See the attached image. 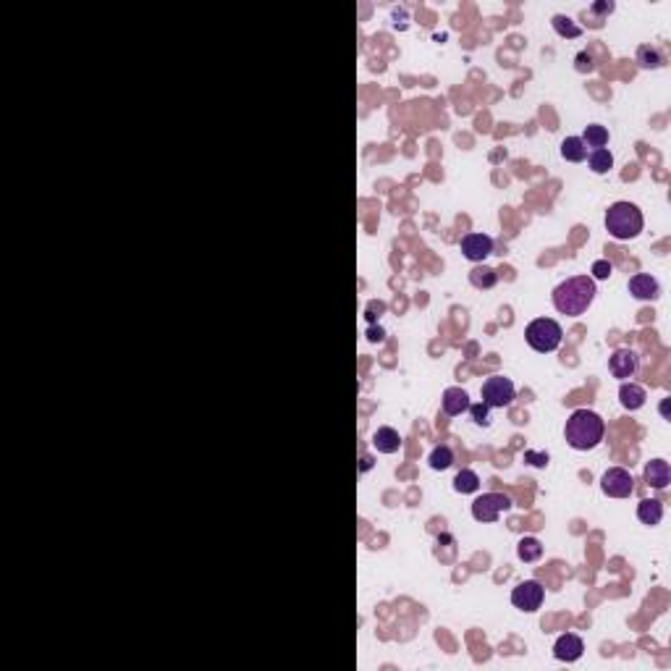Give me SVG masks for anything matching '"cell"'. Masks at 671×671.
<instances>
[{"mask_svg":"<svg viewBox=\"0 0 671 671\" xmlns=\"http://www.w3.org/2000/svg\"><path fill=\"white\" fill-rule=\"evenodd\" d=\"M593 299H596V281L590 276H572L553 289V307L569 318L588 313Z\"/></svg>","mask_w":671,"mask_h":671,"instance_id":"obj_1","label":"cell"},{"mask_svg":"<svg viewBox=\"0 0 671 671\" xmlns=\"http://www.w3.org/2000/svg\"><path fill=\"white\" fill-rule=\"evenodd\" d=\"M603 433H606L603 417L596 414L593 409H574L569 414V420H567V428H564L567 443L574 451L596 449L598 443L603 441Z\"/></svg>","mask_w":671,"mask_h":671,"instance_id":"obj_2","label":"cell"},{"mask_svg":"<svg viewBox=\"0 0 671 671\" xmlns=\"http://www.w3.org/2000/svg\"><path fill=\"white\" fill-rule=\"evenodd\" d=\"M643 212L632 202H614L606 210V231L616 241H629L643 231Z\"/></svg>","mask_w":671,"mask_h":671,"instance_id":"obj_3","label":"cell"},{"mask_svg":"<svg viewBox=\"0 0 671 671\" xmlns=\"http://www.w3.org/2000/svg\"><path fill=\"white\" fill-rule=\"evenodd\" d=\"M561 336H564L561 325L556 320H551V318H538V320H533L524 328L527 344H530L535 351H540V354H548V351L559 349Z\"/></svg>","mask_w":671,"mask_h":671,"instance_id":"obj_4","label":"cell"},{"mask_svg":"<svg viewBox=\"0 0 671 671\" xmlns=\"http://www.w3.org/2000/svg\"><path fill=\"white\" fill-rule=\"evenodd\" d=\"M514 396H516L514 383L504 375H493L483 383V404H485L488 409H504V406H509L514 401Z\"/></svg>","mask_w":671,"mask_h":671,"instance_id":"obj_5","label":"cell"},{"mask_svg":"<svg viewBox=\"0 0 671 671\" xmlns=\"http://www.w3.org/2000/svg\"><path fill=\"white\" fill-rule=\"evenodd\" d=\"M512 509V498L504 493H483L472 504V516L478 522H496L498 516Z\"/></svg>","mask_w":671,"mask_h":671,"instance_id":"obj_6","label":"cell"},{"mask_svg":"<svg viewBox=\"0 0 671 671\" xmlns=\"http://www.w3.org/2000/svg\"><path fill=\"white\" fill-rule=\"evenodd\" d=\"M543 598H545V590H543V585L538 579H524V582H519V585L512 590V603H514V608L527 611V614H533V611H538V608L543 606Z\"/></svg>","mask_w":671,"mask_h":671,"instance_id":"obj_7","label":"cell"},{"mask_svg":"<svg viewBox=\"0 0 671 671\" xmlns=\"http://www.w3.org/2000/svg\"><path fill=\"white\" fill-rule=\"evenodd\" d=\"M600 488L611 498H629L634 493V480L624 467H611L603 472Z\"/></svg>","mask_w":671,"mask_h":671,"instance_id":"obj_8","label":"cell"},{"mask_svg":"<svg viewBox=\"0 0 671 671\" xmlns=\"http://www.w3.org/2000/svg\"><path fill=\"white\" fill-rule=\"evenodd\" d=\"M461 255L469 262H483L488 255H493V239L488 234H467L461 236Z\"/></svg>","mask_w":671,"mask_h":671,"instance_id":"obj_9","label":"cell"},{"mask_svg":"<svg viewBox=\"0 0 671 671\" xmlns=\"http://www.w3.org/2000/svg\"><path fill=\"white\" fill-rule=\"evenodd\" d=\"M582 651H585V643H582V637L574 632H567L561 634L559 640H556V645H553V658L556 661H577V658H582Z\"/></svg>","mask_w":671,"mask_h":671,"instance_id":"obj_10","label":"cell"},{"mask_svg":"<svg viewBox=\"0 0 671 671\" xmlns=\"http://www.w3.org/2000/svg\"><path fill=\"white\" fill-rule=\"evenodd\" d=\"M637 365H640V359H637V354H634L632 349H616L614 354H611V359H608L611 375L622 377V380L632 377L634 373H637Z\"/></svg>","mask_w":671,"mask_h":671,"instance_id":"obj_11","label":"cell"},{"mask_svg":"<svg viewBox=\"0 0 671 671\" xmlns=\"http://www.w3.org/2000/svg\"><path fill=\"white\" fill-rule=\"evenodd\" d=\"M629 294H632L634 299L653 302V299H658V294H661V286H658V281H655L651 273H637V276L629 278Z\"/></svg>","mask_w":671,"mask_h":671,"instance_id":"obj_12","label":"cell"},{"mask_svg":"<svg viewBox=\"0 0 671 671\" xmlns=\"http://www.w3.org/2000/svg\"><path fill=\"white\" fill-rule=\"evenodd\" d=\"M643 478H645V483H648L651 488H655V490H663V488H669V483H671V467H669V461L651 459L648 464H645Z\"/></svg>","mask_w":671,"mask_h":671,"instance_id":"obj_13","label":"cell"},{"mask_svg":"<svg viewBox=\"0 0 671 671\" xmlns=\"http://www.w3.org/2000/svg\"><path fill=\"white\" fill-rule=\"evenodd\" d=\"M441 406H443V414H449V417H459V414H464L469 409V396L464 388H446L443 391V399H441Z\"/></svg>","mask_w":671,"mask_h":671,"instance_id":"obj_14","label":"cell"},{"mask_svg":"<svg viewBox=\"0 0 671 671\" xmlns=\"http://www.w3.org/2000/svg\"><path fill=\"white\" fill-rule=\"evenodd\" d=\"M373 446H375L380 454H396V451L401 449V435H399V430L383 425V428H377V430L373 433Z\"/></svg>","mask_w":671,"mask_h":671,"instance_id":"obj_15","label":"cell"},{"mask_svg":"<svg viewBox=\"0 0 671 671\" xmlns=\"http://www.w3.org/2000/svg\"><path fill=\"white\" fill-rule=\"evenodd\" d=\"M645 399H648V396H645V388L637 386V383H622V388H619V401H622V406L629 409V412L643 409Z\"/></svg>","mask_w":671,"mask_h":671,"instance_id":"obj_16","label":"cell"},{"mask_svg":"<svg viewBox=\"0 0 671 671\" xmlns=\"http://www.w3.org/2000/svg\"><path fill=\"white\" fill-rule=\"evenodd\" d=\"M637 519L643 524L655 527V524L663 519V504L658 498H645V501H640V504H637Z\"/></svg>","mask_w":671,"mask_h":671,"instance_id":"obj_17","label":"cell"},{"mask_svg":"<svg viewBox=\"0 0 671 671\" xmlns=\"http://www.w3.org/2000/svg\"><path fill=\"white\" fill-rule=\"evenodd\" d=\"M637 64L640 68H661L666 64V56L655 45H640L637 47Z\"/></svg>","mask_w":671,"mask_h":671,"instance_id":"obj_18","label":"cell"},{"mask_svg":"<svg viewBox=\"0 0 671 671\" xmlns=\"http://www.w3.org/2000/svg\"><path fill=\"white\" fill-rule=\"evenodd\" d=\"M561 157L569 160V163H582L588 157V147L582 145L579 137H567L561 142Z\"/></svg>","mask_w":671,"mask_h":671,"instance_id":"obj_19","label":"cell"},{"mask_svg":"<svg viewBox=\"0 0 671 671\" xmlns=\"http://www.w3.org/2000/svg\"><path fill=\"white\" fill-rule=\"evenodd\" d=\"M496 281H498V273L493 270V267L475 265L472 270H469V284L475 286V289H493Z\"/></svg>","mask_w":671,"mask_h":671,"instance_id":"obj_20","label":"cell"},{"mask_svg":"<svg viewBox=\"0 0 671 671\" xmlns=\"http://www.w3.org/2000/svg\"><path fill=\"white\" fill-rule=\"evenodd\" d=\"M582 145L590 150H598V147H606L608 145V129L606 126H600V123H590V126H585V134H582Z\"/></svg>","mask_w":671,"mask_h":671,"instance_id":"obj_21","label":"cell"},{"mask_svg":"<svg viewBox=\"0 0 671 671\" xmlns=\"http://www.w3.org/2000/svg\"><path fill=\"white\" fill-rule=\"evenodd\" d=\"M588 163H590V171H593V174H608L611 166H614V155H611V150H606V147L590 150Z\"/></svg>","mask_w":671,"mask_h":671,"instance_id":"obj_22","label":"cell"},{"mask_svg":"<svg viewBox=\"0 0 671 671\" xmlns=\"http://www.w3.org/2000/svg\"><path fill=\"white\" fill-rule=\"evenodd\" d=\"M516 556L522 561H538L543 556V545L538 538H522V540L516 543Z\"/></svg>","mask_w":671,"mask_h":671,"instance_id":"obj_23","label":"cell"},{"mask_svg":"<svg viewBox=\"0 0 671 671\" xmlns=\"http://www.w3.org/2000/svg\"><path fill=\"white\" fill-rule=\"evenodd\" d=\"M478 488H480L478 472H472V469L457 472V478H454V490H457V493H475Z\"/></svg>","mask_w":671,"mask_h":671,"instance_id":"obj_24","label":"cell"},{"mask_svg":"<svg viewBox=\"0 0 671 671\" xmlns=\"http://www.w3.org/2000/svg\"><path fill=\"white\" fill-rule=\"evenodd\" d=\"M430 467L438 469V472H443V469H449L451 464H454V451H451V446H446V443H441V446H435V449L430 451Z\"/></svg>","mask_w":671,"mask_h":671,"instance_id":"obj_25","label":"cell"},{"mask_svg":"<svg viewBox=\"0 0 671 671\" xmlns=\"http://www.w3.org/2000/svg\"><path fill=\"white\" fill-rule=\"evenodd\" d=\"M551 24H553V29L559 32L561 37H567V40H577L579 35H582V29L574 24V21L569 19V16H564V13H556L551 19Z\"/></svg>","mask_w":671,"mask_h":671,"instance_id":"obj_26","label":"cell"},{"mask_svg":"<svg viewBox=\"0 0 671 671\" xmlns=\"http://www.w3.org/2000/svg\"><path fill=\"white\" fill-rule=\"evenodd\" d=\"M469 417H472V423L480 425V428H488L490 425V414H488V406L480 401V404H469Z\"/></svg>","mask_w":671,"mask_h":671,"instance_id":"obj_27","label":"cell"},{"mask_svg":"<svg viewBox=\"0 0 671 671\" xmlns=\"http://www.w3.org/2000/svg\"><path fill=\"white\" fill-rule=\"evenodd\" d=\"M611 262L608 260H596L593 262V267H590V273H593V281H606L608 276H611Z\"/></svg>","mask_w":671,"mask_h":671,"instance_id":"obj_28","label":"cell"},{"mask_svg":"<svg viewBox=\"0 0 671 671\" xmlns=\"http://www.w3.org/2000/svg\"><path fill=\"white\" fill-rule=\"evenodd\" d=\"M574 68H577L579 74H590V71H596V64H593V56L590 53H577L574 56Z\"/></svg>","mask_w":671,"mask_h":671,"instance_id":"obj_29","label":"cell"},{"mask_svg":"<svg viewBox=\"0 0 671 671\" xmlns=\"http://www.w3.org/2000/svg\"><path fill=\"white\" fill-rule=\"evenodd\" d=\"M524 459L530 461L533 467H545V464H548V454H535V451H524Z\"/></svg>","mask_w":671,"mask_h":671,"instance_id":"obj_30","label":"cell"},{"mask_svg":"<svg viewBox=\"0 0 671 671\" xmlns=\"http://www.w3.org/2000/svg\"><path fill=\"white\" fill-rule=\"evenodd\" d=\"M611 11H614V3H611V0H603V3H593V6H590V13H596V16H606Z\"/></svg>","mask_w":671,"mask_h":671,"instance_id":"obj_31","label":"cell"},{"mask_svg":"<svg viewBox=\"0 0 671 671\" xmlns=\"http://www.w3.org/2000/svg\"><path fill=\"white\" fill-rule=\"evenodd\" d=\"M370 467H373V459H370V457H362V472H368Z\"/></svg>","mask_w":671,"mask_h":671,"instance_id":"obj_32","label":"cell"}]
</instances>
